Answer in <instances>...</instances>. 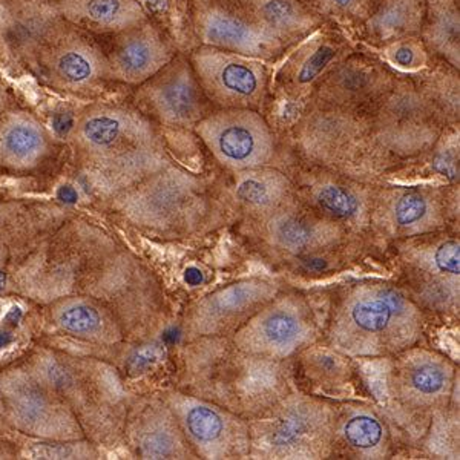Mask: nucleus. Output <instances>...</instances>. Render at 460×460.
Listing matches in <instances>:
<instances>
[{"instance_id":"obj_1","label":"nucleus","mask_w":460,"mask_h":460,"mask_svg":"<svg viewBox=\"0 0 460 460\" xmlns=\"http://www.w3.org/2000/svg\"><path fill=\"white\" fill-rule=\"evenodd\" d=\"M71 129L84 178L102 194H120L169 164L157 128L129 106L94 103Z\"/></svg>"},{"instance_id":"obj_2","label":"nucleus","mask_w":460,"mask_h":460,"mask_svg":"<svg viewBox=\"0 0 460 460\" xmlns=\"http://www.w3.org/2000/svg\"><path fill=\"white\" fill-rule=\"evenodd\" d=\"M418 307L396 288L367 284L344 299L332 338L350 355H385L407 349L420 333Z\"/></svg>"},{"instance_id":"obj_3","label":"nucleus","mask_w":460,"mask_h":460,"mask_svg":"<svg viewBox=\"0 0 460 460\" xmlns=\"http://www.w3.org/2000/svg\"><path fill=\"white\" fill-rule=\"evenodd\" d=\"M336 414L309 396L278 399L249 425L252 453L262 459H321L329 455Z\"/></svg>"},{"instance_id":"obj_4","label":"nucleus","mask_w":460,"mask_h":460,"mask_svg":"<svg viewBox=\"0 0 460 460\" xmlns=\"http://www.w3.org/2000/svg\"><path fill=\"white\" fill-rule=\"evenodd\" d=\"M30 74L65 94H93L110 82L105 48L95 36L65 21L45 39Z\"/></svg>"},{"instance_id":"obj_5","label":"nucleus","mask_w":460,"mask_h":460,"mask_svg":"<svg viewBox=\"0 0 460 460\" xmlns=\"http://www.w3.org/2000/svg\"><path fill=\"white\" fill-rule=\"evenodd\" d=\"M119 195L131 220L152 227L190 225L206 209V195L199 178L166 164Z\"/></svg>"},{"instance_id":"obj_6","label":"nucleus","mask_w":460,"mask_h":460,"mask_svg":"<svg viewBox=\"0 0 460 460\" xmlns=\"http://www.w3.org/2000/svg\"><path fill=\"white\" fill-rule=\"evenodd\" d=\"M195 131L218 163L232 171L262 168L275 152L270 128L257 111L226 108L204 115Z\"/></svg>"},{"instance_id":"obj_7","label":"nucleus","mask_w":460,"mask_h":460,"mask_svg":"<svg viewBox=\"0 0 460 460\" xmlns=\"http://www.w3.org/2000/svg\"><path fill=\"white\" fill-rule=\"evenodd\" d=\"M189 60L206 99L223 110H253L264 99L266 68L255 58L203 45Z\"/></svg>"},{"instance_id":"obj_8","label":"nucleus","mask_w":460,"mask_h":460,"mask_svg":"<svg viewBox=\"0 0 460 460\" xmlns=\"http://www.w3.org/2000/svg\"><path fill=\"white\" fill-rule=\"evenodd\" d=\"M310 309L295 296L273 298L252 314L234 336V344L246 353L266 359H286L314 340Z\"/></svg>"},{"instance_id":"obj_9","label":"nucleus","mask_w":460,"mask_h":460,"mask_svg":"<svg viewBox=\"0 0 460 460\" xmlns=\"http://www.w3.org/2000/svg\"><path fill=\"white\" fill-rule=\"evenodd\" d=\"M136 100L162 125L195 128L204 117L208 99L189 58L177 54L155 75L137 86Z\"/></svg>"},{"instance_id":"obj_10","label":"nucleus","mask_w":460,"mask_h":460,"mask_svg":"<svg viewBox=\"0 0 460 460\" xmlns=\"http://www.w3.org/2000/svg\"><path fill=\"white\" fill-rule=\"evenodd\" d=\"M373 131L384 146L398 152H418L429 146L439 132L433 102L407 84L382 95Z\"/></svg>"},{"instance_id":"obj_11","label":"nucleus","mask_w":460,"mask_h":460,"mask_svg":"<svg viewBox=\"0 0 460 460\" xmlns=\"http://www.w3.org/2000/svg\"><path fill=\"white\" fill-rule=\"evenodd\" d=\"M62 21L51 0H0V65L30 73L45 39Z\"/></svg>"},{"instance_id":"obj_12","label":"nucleus","mask_w":460,"mask_h":460,"mask_svg":"<svg viewBox=\"0 0 460 460\" xmlns=\"http://www.w3.org/2000/svg\"><path fill=\"white\" fill-rule=\"evenodd\" d=\"M111 37L105 53L108 79L114 84L137 88L177 56L171 40L149 17Z\"/></svg>"},{"instance_id":"obj_13","label":"nucleus","mask_w":460,"mask_h":460,"mask_svg":"<svg viewBox=\"0 0 460 460\" xmlns=\"http://www.w3.org/2000/svg\"><path fill=\"white\" fill-rule=\"evenodd\" d=\"M175 410L188 439L206 459L249 455V424L234 411L192 398L178 401Z\"/></svg>"},{"instance_id":"obj_14","label":"nucleus","mask_w":460,"mask_h":460,"mask_svg":"<svg viewBox=\"0 0 460 460\" xmlns=\"http://www.w3.org/2000/svg\"><path fill=\"white\" fill-rule=\"evenodd\" d=\"M194 27L204 47L247 58H270L283 47L225 0H199L195 4Z\"/></svg>"},{"instance_id":"obj_15","label":"nucleus","mask_w":460,"mask_h":460,"mask_svg":"<svg viewBox=\"0 0 460 460\" xmlns=\"http://www.w3.org/2000/svg\"><path fill=\"white\" fill-rule=\"evenodd\" d=\"M278 288L264 279H244L217 290L197 305L192 329L204 336H220L236 332L277 296Z\"/></svg>"},{"instance_id":"obj_16","label":"nucleus","mask_w":460,"mask_h":460,"mask_svg":"<svg viewBox=\"0 0 460 460\" xmlns=\"http://www.w3.org/2000/svg\"><path fill=\"white\" fill-rule=\"evenodd\" d=\"M372 128L347 112H323L307 120L304 142L310 155L325 164H347L364 155L367 146L376 142Z\"/></svg>"},{"instance_id":"obj_17","label":"nucleus","mask_w":460,"mask_h":460,"mask_svg":"<svg viewBox=\"0 0 460 460\" xmlns=\"http://www.w3.org/2000/svg\"><path fill=\"white\" fill-rule=\"evenodd\" d=\"M453 367L429 351H411L396 368L394 390L403 402L429 408L442 402L453 384Z\"/></svg>"},{"instance_id":"obj_18","label":"nucleus","mask_w":460,"mask_h":460,"mask_svg":"<svg viewBox=\"0 0 460 460\" xmlns=\"http://www.w3.org/2000/svg\"><path fill=\"white\" fill-rule=\"evenodd\" d=\"M63 21L93 36H114L146 21L140 0H51Z\"/></svg>"},{"instance_id":"obj_19","label":"nucleus","mask_w":460,"mask_h":460,"mask_svg":"<svg viewBox=\"0 0 460 460\" xmlns=\"http://www.w3.org/2000/svg\"><path fill=\"white\" fill-rule=\"evenodd\" d=\"M49 138L42 123L25 110L0 112V168L28 171L47 155Z\"/></svg>"},{"instance_id":"obj_20","label":"nucleus","mask_w":460,"mask_h":460,"mask_svg":"<svg viewBox=\"0 0 460 460\" xmlns=\"http://www.w3.org/2000/svg\"><path fill=\"white\" fill-rule=\"evenodd\" d=\"M241 16L283 45L310 31L314 14L299 0H225Z\"/></svg>"},{"instance_id":"obj_21","label":"nucleus","mask_w":460,"mask_h":460,"mask_svg":"<svg viewBox=\"0 0 460 460\" xmlns=\"http://www.w3.org/2000/svg\"><path fill=\"white\" fill-rule=\"evenodd\" d=\"M266 234L273 246L281 251L307 253L335 243L340 229L329 221L314 218L298 210H279L267 218Z\"/></svg>"},{"instance_id":"obj_22","label":"nucleus","mask_w":460,"mask_h":460,"mask_svg":"<svg viewBox=\"0 0 460 460\" xmlns=\"http://www.w3.org/2000/svg\"><path fill=\"white\" fill-rule=\"evenodd\" d=\"M460 249L457 241H444L420 252V295L431 305H447L459 296Z\"/></svg>"},{"instance_id":"obj_23","label":"nucleus","mask_w":460,"mask_h":460,"mask_svg":"<svg viewBox=\"0 0 460 460\" xmlns=\"http://www.w3.org/2000/svg\"><path fill=\"white\" fill-rule=\"evenodd\" d=\"M427 6L425 42L459 68V8L455 0H429Z\"/></svg>"},{"instance_id":"obj_24","label":"nucleus","mask_w":460,"mask_h":460,"mask_svg":"<svg viewBox=\"0 0 460 460\" xmlns=\"http://www.w3.org/2000/svg\"><path fill=\"white\" fill-rule=\"evenodd\" d=\"M290 184L283 173L267 169H247L236 181V199L247 208L272 212L288 199Z\"/></svg>"},{"instance_id":"obj_25","label":"nucleus","mask_w":460,"mask_h":460,"mask_svg":"<svg viewBox=\"0 0 460 460\" xmlns=\"http://www.w3.org/2000/svg\"><path fill=\"white\" fill-rule=\"evenodd\" d=\"M424 6V0H385L370 17L368 28L381 40H401L420 30Z\"/></svg>"},{"instance_id":"obj_26","label":"nucleus","mask_w":460,"mask_h":460,"mask_svg":"<svg viewBox=\"0 0 460 460\" xmlns=\"http://www.w3.org/2000/svg\"><path fill=\"white\" fill-rule=\"evenodd\" d=\"M341 436L345 444L364 459H379L387 442L381 420L366 408H355L342 419Z\"/></svg>"},{"instance_id":"obj_27","label":"nucleus","mask_w":460,"mask_h":460,"mask_svg":"<svg viewBox=\"0 0 460 460\" xmlns=\"http://www.w3.org/2000/svg\"><path fill=\"white\" fill-rule=\"evenodd\" d=\"M138 448L147 459H173L184 456L183 442L168 414H152L138 433Z\"/></svg>"},{"instance_id":"obj_28","label":"nucleus","mask_w":460,"mask_h":460,"mask_svg":"<svg viewBox=\"0 0 460 460\" xmlns=\"http://www.w3.org/2000/svg\"><path fill=\"white\" fill-rule=\"evenodd\" d=\"M392 217L398 229L420 232L429 229L438 221L439 209L436 201L429 195L403 192L393 199Z\"/></svg>"},{"instance_id":"obj_29","label":"nucleus","mask_w":460,"mask_h":460,"mask_svg":"<svg viewBox=\"0 0 460 460\" xmlns=\"http://www.w3.org/2000/svg\"><path fill=\"white\" fill-rule=\"evenodd\" d=\"M314 201L325 214L338 220H355L362 214L364 199L355 189L336 181H323L312 190Z\"/></svg>"},{"instance_id":"obj_30","label":"nucleus","mask_w":460,"mask_h":460,"mask_svg":"<svg viewBox=\"0 0 460 460\" xmlns=\"http://www.w3.org/2000/svg\"><path fill=\"white\" fill-rule=\"evenodd\" d=\"M11 407L16 414L19 422L27 425L28 429L40 427L42 420H47L51 414V405L48 402V399L43 396L42 393L28 388L22 390L19 396H10Z\"/></svg>"},{"instance_id":"obj_31","label":"nucleus","mask_w":460,"mask_h":460,"mask_svg":"<svg viewBox=\"0 0 460 460\" xmlns=\"http://www.w3.org/2000/svg\"><path fill=\"white\" fill-rule=\"evenodd\" d=\"M58 323L63 329L68 330L75 335H89L94 333L102 325V316L97 310L84 305V304H75L69 305L62 310L58 314Z\"/></svg>"},{"instance_id":"obj_32","label":"nucleus","mask_w":460,"mask_h":460,"mask_svg":"<svg viewBox=\"0 0 460 460\" xmlns=\"http://www.w3.org/2000/svg\"><path fill=\"white\" fill-rule=\"evenodd\" d=\"M390 58L401 68H418L420 66V63L424 62V51L416 43L399 40L393 45Z\"/></svg>"},{"instance_id":"obj_33","label":"nucleus","mask_w":460,"mask_h":460,"mask_svg":"<svg viewBox=\"0 0 460 460\" xmlns=\"http://www.w3.org/2000/svg\"><path fill=\"white\" fill-rule=\"evenodd\" d=\"M323 10L342 17L364 16L372 0H316Z\"/></svg>"},{"instance_id":"obj_34","label":"nucleus","mask_w":460,"mask_h":460,"mask_svg":"<svg viewBox=\"0 0 460 460\" xmlns=\"http://www.w3.org/2000/svg\"><path fill=\"white\" fill-rule=\"evenodd\" d=\"M457 154H456V147H453L450 151L440 152L439 155H438L436 166L447 177H457V172H459V169H457Z\"/></svg>"},{"instance_id":"obj_35","label":"nucleus","mask_w":460,"mask_h":460,"mask_svg":"<svg viewBox=\"0 0 460 460\" xmlns=\"http://www.w3.org/2000/svg\"><path fill=\"white\" fill-rule=\"evenodd\" d=\"M155 359H157L155 350H143L132 359L131 364L134 368H140V367L149 366Z\"/></svg>"},{"instance_id":"obj_36","label":"nucleus","mask_w":460,"mask_h":460,"mask_svg":"<svg viewBox=\"0 0 460 460\" xmlns=\"http://www.w3.org/2000/svg\"><path fill=\"white\" fill-rule=\"evenodd\" d=\"M8 106H11V95L10 93H8L6 84H4L2 75H0V112H2L4 110H6Z\"/></svg>"},{"instance_id":"obj_37","label":"nucleus","mask_w":460,"mask_h":460,"mask_svg":"<svg viewBox=\"0 0 460 460\" xmlns=\"http://www.w3.org/2000/svg\"><path fill=\"white\" fill-rule=\"evenodd\" d=\"M58 199H63V201H66V203H74L75 199H77V194H75V190L74 189L62 188L60 189V192H58Z\"/></svg>"},{"instance_id":"obj_38","label":"nucleus","mask_w":460,"mask_h":460,"mask_svg":"<svg viewBox=\"0 0 460 460\" xmlns=\"http://www.w3.org/2000/svg\"><path fill=\"white\" fill-rule=\"evenodd\" d=\"M186 281H188L189 284H192V286L199 284V281H201V272H199V269H195V267L188 269V270H186Z\"/></svg>"},{"instance_id":"obj_39","label":"nucleus","mask_w":460,"mask_h":460,"mask_svg":"<svg viewBox=\"0 0 460 460\" xmlns=\"http://www.w3.org/2000/svg\"><path fill=\"white\" fill-rule=\"evenodd\" d=\"M22 319V310L19 307H13V309L6 314V321L11 324H17Z\"/></svg>"},{"instance_id":"obj_40","label":"nucleus","mask_w":460,"mask_h":460,"mask_svg":"<svg viewBox=\"0 0 460 460\" xmlns=\"http://www.w3.org/2000/svg\"><path fill=\"white\" fill-rule=\"evenodd\" d=\"M13 335H11L10 332H5V330H0V349H6V347H10L13 344Z\"/></svg>"},{"instance_id":"obj_41","label":"nucleus","mask_w":460,"mask_h":460,"mask_svg":"<svg viewBox=\"0 0 460 460\" xmlns=\"http://www.w3.org/2000/svg\"><path fill=\"white\" fill-rule=\"evenodd\" d=\"M4 284H5V273L0 272V288H4Z\"/></svg>"}]
</instances>
